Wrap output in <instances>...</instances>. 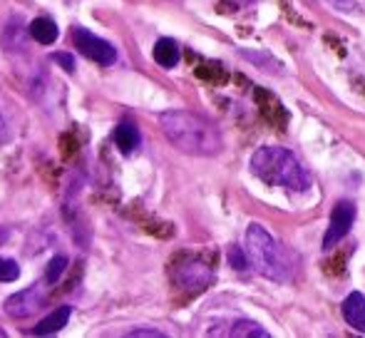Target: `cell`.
<instances>
[{
  "instance_id": "d6986e66",
  "label": "cell",
  "mask_w": 365,
  "mask_h": 338,
  "mask_svg": "<svg viewBox=\"0 0 365 338\" xmlns=\"http://www.w3.org/2000/svg\"><path fill=\"white\" fill-rule=\"evenodd\" d=\"M130 336H132V338H140V336L164 338V334H162V331H157V329H135V331H130Z\"/></svg>"
},
{
  "instance_id": "9c48e42d",
  "label": "cell",
  "mask_w": 365,
  "mask_h": 338,
  "mask_svg": "<svg viewBox=\"0 0 365 338\" xmlns=\"http://www.w3.org/2000/svg\"><path fill=\"white\" fill-rule=\"evenodd\" d=\"M70 316H73V306H58L50 316H45L38 326L33 329L35 336H50V334H58L68 326Z\"/></svg>"
},
{
  "instance_id": "277c9868",
  "label": "cell",
  "mask_w": 365,
  "mask_h": 338,
  "mask_svg": "<svg viewBox=\"0 0 365 338\" xmlns=\"http://www.w3.org/2000/svg\"><path fill=\"white\" fill-rule=\"evenodd\" d=\"M73 43L75 48L80 50L85 58L95 60V63L100 65H112L117 60V50L112 43H107V40L97 38L95 33H90L87 28H73Z\"/></svg>"
},
{
  "instance_id": "ba28073f",
  "label": "cell",
  "mask_w": 365,
  "mask_h": 338,
  "mask_svg": "<svg viewBox=\"0 0 365 338\" xmlns=\"http://www.w3.org/2000/svg\"><path fill=\"white\" fill-rule=\"evenodd\" d=\"M343 319L358 334H365V296L361 291H353L343 301Z\"/></svg>"
},
{
  "instance_id": "30bf717a",
  "label": "cell",
  "mask_w": 365,
  "mask_h": 338,
  "mask_svg": "<svg viewBox=\"0 0 365 338\" xmlns=\"http://www.w3.org/2000/svg\"><path fill=\"white\" fill-rule=\"evenodd\" d=\"M140 130H137L132 122H122V125L115 127V142L120 147L122 155H132V152L140 147Z\"/></svg>"
},
{
  "instance_id": "4fadbf2b",
  "label": "cell",
  "mask_w": 365,
  "mask_h": 338,
  "mask_svg": "<svg viewBox=\"0 0 365 338\" xmlns=\"http://www.w3.org/2000/svg\"><path fill=\"white\" fill-rule=\"evenodd\" d=\"M229 336L234 338H266L269 331L264 326H259L256 321H249V319H239L234 321V326L229 329Z\"/></svg>"
},
{
  "instance_id": "5b68a950",
  "label": "cell",
  "mask_w": 365,
  "mask_h": 338,
  "mask_svg": "<svg viewBox=\"0 0 365 338\" xmlns=\"http://www.w3.org/2000/svg\"><path fill=\"white\" fill-rule=\"evenodd\" d=\"M353 222H356V204L338 202L331 212V224H328L326 234H323L321 247L328 252V249H333L338 242H343V239L348 237V232H351Z\"/></svg>"
},
{
  "instance_id": "7a4b0ae2",
  "label": "cell",
  "mask_w": 365,
  "mask_h": 338,
  "mask_svg": "<svg viewBox=\"0 0 365 338\" xmlns=\"http://www.w3.org/2000/svg\"><path fill=\"white\" fill-rule=\"evenodd\" d=\"M251 172L269 187H284L291 192H306L311 187V174L286 147H259L251 157Z\"/></svg>"
},
{
  "instance_id": "3957f363",
  "label": "cell",
  "mask_w": 365,
  "mask_h": 338,
  "mask_svg": "<svg viewBox=\"0 0 365 338\" xmlns=\"http://www.w3.org/2000/svg\"><path fill=\"white\" fill-rule=\"evenodd\" d=\"M246 254L256 274L271 281H289L293 266L286 261V249L276 244V239L261 224H251L246 232Z\"/></svg>"
},
{
  "instance_id": "2e32d148",
  "label": "cell",
  "mask_w": 365,
  "mask_h": 338,
  "mask_svg": "<svg viewBox=\"0 0 365 338\" xmlns=\"http://www.w3.org/2000/svg\"><path fill=\"white\" fill-rule=\"evenodd\" d=\"M20 276V266L13 259H0V281H15Z\"/></svg>"
},
{
  "instance_id": "e0dca14e",
  "label": "cell",
  "mask_w": 365,
  "mask_h": 338,
  "mask_svg": "<svg viewBox=\"0 0 365 338\" xmlns=\"http://www.w3.org/2000/svg\"><path fill=\"white\" fill-rule=\"evenodd\" d=\"M328 8L333 10H341V13H356L358 10V3L356 0H323Z\"/></svg>"
},
{
  "instance_id": "ffe728a7",
  "label": "cell",
  "mask_w": 365,
  "mask_h": 338,
  "mask_svg": "<svg viewBox=\"0 0 365 338\" xmlns=\"http://www.w3.org/2000/svg\"><path fill=\"white\" fill-rule=\"evenodd\" d=\"M10 239V229L8 227H0V247Z\"/></svg>"
},
{
  "instance_id": "44dd1931",
  "label": "cell",
  "mask_w": 365,
  "mask_h": 338,
  "mask_svg": "<svg viewBox=\"0 0 365 338\" xmlns=\"http://www.w3.org/2000/svg\"><path fill=\"white\" fill-rule=\"evenodd\" d=\"M0 137H5V120H3V115H0Z\"/></svg>"
},
{
  "instance_id": "8992f818",
  "label": "cell",
  "mask_w": 365,
  "mask_h": 338,
  "mask_svg": "<svg viewBox=\"0 0 365 338\" xmlns=\"http://www.w3.org/2000/svg\"><path fill=\"white\" fill-rule=\"evenodd\" d=\"M174 279L182 289L187 291H204L214 281L212 266H207L199 259H184L182 264L174 269Z\"/></svg>"
},
{
  "instance_id": "6da1fadb",
  "label": "cell",
  "mask_w": 365,
  "mask_h": 338,
  "mask_svg": "<svg viewBox=\"0 0 365 338\" xmlns=\"http://www.w3.org/2000/svg\"><path fill=\"white\" fill-rule=\"evenodd\" d=\"M164 137L179 152L192 157H217L224 150V137L219 127L207 117L189 110H167L159 115Z\"/></svg>"
},
{
  "instance_id": "52a82bcc",
  "label": "cell",
  "mask_w": 365,
  "mask_h": 338,
  "mask_svg": "<svg viewBox=\"0 0 365 338\" xmlns=\"http://www.w3.org/2000/svg\"><path fill=\"white\" fill-rule=\"evenodd\" d=\"M43 306H45V291L40 286H30V289H23L5 299V314L10 319H28V316H33Z\"/></svg>"
},
{
  "instance_id": "5bb4252c",
  "label": "cell",
  "mask_w": 365,
  "mask_h": 338,
  "mask_svg": "<svg viewBox=\"0 0 365 338\" xmlns=\"http://www.w3.org/2000/svg\"><path fill=\"white\" fill-rule=\"evenodd\" d=\"M65 269H68V259H65V256H55V259L48 264V274H45V281H48V284H58Z\"/></svg>"
},
{
  "instance_id": "9a60e30c",
  "label": "cell",
  "mask_w": 365,
  "mask_h": 338,
  "mask_svg": "<svg viewBox=\"0 0 365 338\" xmlns=\"http://www.w3.org/2000/svg\"><path fill=\"white\" fill-rule=\"evenodd\" d=\"M229 264L234 266L236 271H246L251 266L249 254H244V249L241 247H231L229 249Z\"/></svg>"
},
{
  "instance_id": "ac0fdd59",
  "label": "cell",
  "mask_w": 365,
  "mask_h": 338,
  "mask_svg": "<svg viewBox=\"0 0 365 338\" xmlns=\"http://www.w3.org/2000/svg\"><path fill=\"white\" fill-rule=\"evenodd\" d=\"M53 60H55V63L63 65L65 73H75V58H73V55H68V53H55Z\"/></svg>"
},
{
  "instance_id": "8fae6325",
  "label": "cell",
  "mask_w": 365,
  "mask_h": 338,
  "mask_svg": "<svg viewBox=\"0 0 365 338\" xmlns=\"http://www.w3.org/2000/svg\"><path fill=\"white\" fill-rule=\"evenodd\" d=\"M154 60H157V65H162V68H174V65L179 63V58H182V53H179V45L174 43L172 38H159L157 45H154Z\"/></svg>"
},
{
  "instance_id": "7402d4cb",
  "label": "cell",
  "mask_w": 365,
  "mask_h": 338,
  "mask_svg": "<svg viewBox=\"0 0 365 338\" xmlns=\"http://www.w3.org/2000/svg\"><path fill=\"white\" fill-rule=\"evenodd\" d=\"M0 338H5V331L3 329H0Z\"/></svg>"
},
{
  "instance_id": "7c38bea8",
  "label": "cell",
  "mask_w": 365,
  "mask_h": 338,
  "mask_svg": "<svg viewBox=\"0 0 365 338\" xmlns=\"http://www.w3.org/2000/svg\"><path fill=\"white\" fill-rule=\"evenodd\" d=\"M60 30H58V23H55L53 18H35L33 23H30V38H35L38 43L43 45H53L55 40H58Z\"/></svg>"
}]
</instances>
